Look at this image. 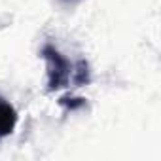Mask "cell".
I'll return each instance as SVG.
<instances>
[{"label": "cell", "mask_w": 161, "mask_h": 161, "mask_svg": "<svg viewBox=\"0 0 161 161\" xmlns=\"http://www.w3.org/2000/svg\"><path fill=\"white\" fill-rule=\"evenodd\" d=\"M42 57L47 63V89L55 91V89L66 87L72 74V64L51 44H46L42 47Z\"/></svg>", "instance_id": "obj_1"}, {"label": "cell", "mask_w": 161, "mask_h": 161, "mask_svg": "<svg viewBox=\"0 0 161 161\" xmlns=\"http://www.w3.org/2000/svg\"><path fill=\"white\" fill-rule=\"evenodd\" d=\"M15 123H17V112L4 97H0V138L12 135Z\"/></svg>", "instance_id": "obj_2"}, {"label": "cell", "mask_w": 161, "mask_h": 161, "mask_svg": "<svg viewBox=\"0 0 161 161\" xmlns=\"http://www.w3.org/2000/svg\"><path fill=\"white\" fill-rule=\"evenodd\" d=\"M72 80L78 86H86L89 82V66L86 61H78L74 70H72Z\"/></svg>", "instance_id": "obj_3"}, {"label": "cell", "mask_w": 161, "mask_h": 161, "mask_svg": "<svg viewBox=\"0 0 161 161\" xmlns=\"http://www.w3.org/2000/svg\"><path fill=\"white\" fill-rule=\"evenodd\" d=\"M59 103H61V106H64L66 110H78V108L86 106V101H84V99H68V97H63Z\"/></svg>", "instance_id": "obj_4"}, {"label": "cell", "mask_w": 161, "mask_h": 161, "mask_svg": "<svg viewBox=\"0 0 161 161\" xmlns=\"http://www.w3.org/2000/svg\"><path fill=\"white\" fill-rule=\"evenodd\" d=\"M64 2H74V0H64Z\"/></svg>", "instance_id": "obj_5"}]
</instances>
